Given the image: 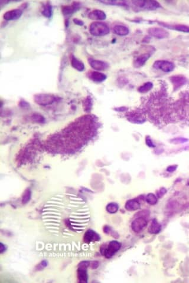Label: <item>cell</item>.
Returning <instances> with one entry per match:
<instances>
[{
	"label": "cell",
	"instance_id": "1",
	"mask_svg": "<svg viewBox=\"0 0 189 283\" xmlns=\"http://www.w3.org/2000/svg\"><path fill=\"white\" fill-rule=\"evenodd\" d=\"M89 31L92 35L95 36H104L109 33V27L105 23L94 22L89 27Z\"/></svg>",
	"mask_w": 189,
	"mask_h": 283
},
{
	"label": "cell",
	"instance_id": "2",
	"mask_svg": "<svg viewBox=\"0 0 189 283\" xmlns=\"http://www.w3.org/2000/svg\"><path fill=\"white\" fill-rule=\"evenodd\" d=\"M121 245L116 241H112L110 242L107 247L101 249V253L106 258H111L116 252H117L121 248Z\"/></svg>",
	"mask_w": 189,
	"mask_h": 283
},
{
	"label": "cell",
	"instance_id": "3",
	"mask_svg": "<svg viewBox=\"0 0 189 283\" xmlns=\"http://www.w3.org/2000/svg\"><path fill=\"white\" fill-rule=\"evenodd\" d=\"M132 3L135 6L147 10H154L160 7V4L154 1H133Z\"/></svg>",
	"mask_w": 189,
	"mask_h": 283
},
{
	"label": "cell",
	"instance_id": "4",
	"mask_svg": "<svg viewBox=\"0 0 189 283\" xmlns=\"http://www.w3.org/2000/svg\"><path fill=\"white\" fill-rule=\"evenodd\" d=\"M147 225V221L143 217H138L132 222V229L135 232H141Z\"/></svg>",
	"mask_w": 189,
	"mask_h": 283
},
{
	"label": "cell",
	"instance_id": "5",
	"mask_svg": "<svg viewBox=\"0 0 189 283\" xmlns=\"http://www.w3.org/2000/svg\"><path fill=\"white\" fill-rule=\"evenodd\" d=\"M153 66L156 69H159L167 73L172 71L174 69V64L172 63L164 60L156 61Z\"/></svg>",
	"mask_w": 189,
	"mask_h": 283
},
{
	"label": "cell",
	"instance_id": "6",
	"mask_svg": "<svg viewBox=\"0 0 189 283\" xmlns=\"http://www.w3.org/2000/svg\"><path fill=\"white\" fill-rule=\"evenodd\" d=\"M55 100L56 98L55 96L47 94H37L34 97L35 101L40 105H47L52 104L55 101Z\"/></svg>",
	"mask_w": 189,
	"mask_h": 283
},
{
	"label": "cell",
	"instance_id": "7",
	"mask_svg": "<svg viewBox=\"0 0 189 283\" xmlns=\"http://www.w3.org/2000/svg\"><path fill=\"white\" fill-rule=\"evenodd\" d=\"M89 265V262L83 261L79 265V268L78 271V277L79 282H87L88 281V274L86 268Z\"/></svg>",
	"mask_w": 189,
	"mask_h": 283
},
{
	"label": "cell",
	"instance_id": "8",
	"mask_svg": "<svg viewBox=\"0 0 189 283\" xmlns=\"http://www.w3.org/2000/svg\"><path fill=\"white\" fill-rule=\"evenodd\" d=\"M148 32L149 35L157 39H165L168 36V33L161 28H151L148 30Z\"/></svg>",
	"mask_w": 189,
	"mask_h": 283
},
{
	"label": "cell",
	"instance_id": "9",
	"mask_svg": "<svg viewBox=\"0 0 189 283\" xmlns=\"http://www.w3.org/2000/svg\"><path fill=\"white\" fill-rule=\"evenodd\" d=\"M23 14V12L19 9H15L6 12L4 14V19L7 21L16 20L20 18Z\"/></svg>",
	"mask_w": 189,
	"mask_h": 283
},
{
	"label": "cell",
	"instance_id": "10",
	"mask_svg": "<svg viewBox=\"0 0 189 283\" xmlns=\"http://www.w3.org/2000/svg\"><path fill=\"white\" fill-rule=\"evenodd\" d=\"M89 64L93 69L98 71L104 70L108 67V64L100 60L91 59L89 60Z\"/></svg>",
	"mask_w": 189,
	"mask_h": 283
},
{
	"label": "cell",
	"instance_id": "11",
	"mask_svg": "<svg viewBox=\"0 0 189 283\" xmlns=\"http://www.w3.org/2000/svg\"><path fill=\"white\" fill-rule=\"evenodd\" d=\"M99 239H100L99 235L94 231L91 229L87 231L84 235V241L86 242L98 241Z\"/></svg>",
	"mask_w": 189,
	"mask_h": 283
},
{
	"label": "cell",
	"instance_id": "12",
	"mask_svg": "<svg viewBox=\"0 0 189 283\" xmlns=\"http://www.w3.org/2000/svg\"><path fill=\"white\" fill-rule=\"evenodd\" d=\"M89 17L92 20H103L106 19V16L105 13L101 11L96 10L92 11L89 15Z\"/></svg>",
	"mask_w": 189,
	"mask_h": 283
},
{
	"label": "cell",
	"instance_id": "13",
	"mask_svg": "<svg viewBox=\"0 0 189 283\" xmlns=\"http://www.w3.org/2000/svg\"><path fill=\"white\" fill-rule=\"evenodd\" d=\"M140 208V204L137 199H131L126 202L125 208L129 211H136Z\"/></svg>",
	"mask_w": 189,
	"mask_h": 283
},
{
	"label": "cell",
	"instance_id": "14",
	"mask_svg": "<svg viewBox=\"0 0 189 283\" xmlns=\"http://www.w3.org/2000/svg\"><path fill=\"white\" fill-rule=\"evenodd\" d=\"M150 57V55L149 54H144L138 57L134 61V66L135 67H140L144 65L146 61L148 60Z\"/></svg>",
	"mask_w": 189,
	"mask_h": 283
},
{
	"label": "cell",
	"instance_id": "15",
	"mask_svg": "<svg viewBox=\"0 0 189 283\" xmlns=\"http://www.w3.org/2000/svg\"><path fill=\"white\" fill-rule=\"evenodd\" d=\"M91 79L95 82H102L106 79V76L99 71H93L91 74Z\"/></svg>",
	"mask_w": 189,
	"mask_h": 283
},
{
	"label": "cell",
	"instance_id": "16",
	"mask_svg": "<svg viewBox=\"0 0 189 283\" xmlns=\"http://www.w3.org/2000/svg\"><path fill=\"white\" fill-rule=\"evenodd\" d=\"M161 225L158 222L157 219H154L151 222V224L149 228V232L152 234H157L161 231Z\"/></svg>",
	"mask_w": 189,
	"mask_h": 283
},
{
	"label": "cell",
	"instance_id": "17",
	"mask_svg": "<svg viewBox=\"0 0 189 283\" xmlns=\"http://www.w3.org/2000/svg\"><path fill=\"white\" fill-rule=\"evenodd\" d=\"M114 31L116 34L121 36H126L129 33L128 29L126 27L121 25H117L115 26L114 28Z\"/></svg>",
	"mask_w": 189,
	"mask_h": 283
},
{
	"label": "cell",
	"instance_id": "18",
	"mask_svg": "<svg viewBox=\"0 0 189 283\" xmlns=\"http://www.w3.org/2000/svg\"><path fill=\"white\" fill-rule=\"evenodd\" d=\"M185 79L183 76H174L171 78V81L176 88H178L185 83Z\"/></svg>",
	"mask_w": 189,
	"mask_h": 283
},
{
	"label": "cell",
	"instance_id": "19",
	"mask_svg": "<svg viewBox=\"0 0 189 283\" xmlns=\"http://www.w3.org/2000/svg\"><path fill=\"white\" fill-rule=\"evenodd\" d=\"M71 63H72V66L78 71H82L85 69V66L83 63L80 61L78 60L77 59H76L74 57H73L72 59Z\"/></svg>",
	"mask_w": 189,
	"mask_h": 283
},
{
	"label": "cell",
	"instance_id": "20",
	"mask_svg": "<svg viewBox=\"0 0 189 283\" xmlns=\"http://www.w3.org/2000/svg\"><path fill=\"white\" fill-rule=\"evenodd\" d=\"M153 87V84L151 82H147L138 88V91L141 93H145L149 91Z\"/></svg>",
	"mask_w": 189,
	"mask_h": 283
},
{
	"label": "cell",
	"instance_id": "21",
	"mask_svg": "<svg viewBox=\"0 0 189 283\" xmlns=\"http://www.w3.org/2000/svg\"><path fill=\"white\" fill-rule=\"evenodd\" d=\"M119 207L116 203H110L106 206V211L109 214H115L118 210Z\"/></svg>",
	"mask_w": 189,
	"mask_h": 283
},
{
	"label": "cell",
	"instance_id": "22",
	"mask_svg": "<svg viewBox=\"0 0 189 283\" xmlns=\"http://www.w3.org/2000/svg\"><path fill=\"white\" fill-rule=\"evenodd\" d=\"M145 200L148 204L151 205L156 204L157 202V201H158L156 196L152 193L149 194L147 195Z\"/></svg>",
	"mask_w": 189,
	"mask_h": 283
},
{
	"label": "cell",
	"instance_id": "23",
	"mask_svg": "<svg viewBox=\"0 0 189 283\" xmlns=\"http://www.w3.org/2000/svg\"><path fill=\"white\" fill-rule=\"evenodd\" d=\"M172 29H174L177 31L184 32V33H189V27L185 26V25H175L171 27Z\"/></svg>",
	"mask_w": 189,
	"mask_h": 283
},
{
	"label": "cell",
	"instance_id": "24",
	"mask_svg": "<svg viewBox=\"0 0 189 283\" xmlns=\"http://www.w3.org/2000/svg\"><path fill=\"white\" fill-rule=\"evenodd\" d=\"M31 198V191L28 189L27 191H26V192H24V195H23V200H22V202L23 204H26L27 202H28L30 199Z\"/></svg>",
	"mask_w": 189,
	"mask_h": 283
},
{
	"label": "cell",
	"instance_id": "25",
	"mask_svg": "<svg viewBox=\"0 0 189 283\" xmlns=\"http://www.w3.org/2000/svg\"><path fill=\"white\" fill-rule=\"evenodd\" d=\"M43 14L46 17H50L51 16H52V9H51V7L50 6H46L43 12H42Z\"/></svg>",
	"mask_w": 189,
	"mask_h": 283
},
{
	"label": "cell",
	"instance_id": "26",
	"mask_svg": "<svg viewBox=\"0 0 189 283\" xmlns=\"http://www.w3.org/2000/svg\"><path fill=\"white\" fill-rule=\"evenodd\" d=\"M92 100L91 99L88 98L86 100V101H85V110L86 111H89L91 109V107H92Z\"/></svg>",
	"mask_w": 189,
	"mask_h": 283
},
{
	"label": "cell",
	"instance_id": "27",
	"mask_svg": "<svg viewBox=\"0 0 189 283\" xmlns=\"http://www.w3.org/2000/svg\"><path fill=\"white\" fill-rule=\"evenodd\" d=\"M145 141H146V144H147V145L148 147H150V148H154V147H155V145H154V144H153V142H152L151 139L148 136H147V137H146Z\"/></svg>",
	"mask_w": 189,
	"mask_h": 283
},
{
	"label": "cell",
	"instance_id": "28",
	"mask_svg": "<svg viewBox=\"0 0 189 283\" xmlns=\"http://www.w3.org/2000/svg\"><path fill=\"white\" fill-rule=\"evenodd\" d=\"M177 168V165H171V166L168 167L167 168V172H172L175 171Z\"/></svg>",
	"mask_w": 189,
	"mask_h": 283
},
{
	"label": "cell",
	"instance_id": "29",
	"mask_svg": "<svg viewBox=\"0 0 189 283\" xmlns=\"http://www.w3.org/2000/svg\"><path fill=\"white\" fill-rule=\"evenodd\" d=\"M33 119H36V121H38V122H43V120H44V118L43 117L41 116L40 115H35V116L33 117Z\"/></svg>",
	"mask_w": 189,
	"mask_h": 283
},
{
	"label": "cell",
	"instance_id": "30",
	"mask_svg": "<svg viewBox=\"0 0 189 283\" xmlns=\"http://www.w3.org/2000/svg\"><path fill=\"white\" fill-rule=\"evenodd\" d=\"M166 192H167V191H166V189H165V188H161L160 190L159 191L158 194V197L160 198V197H161L162 196H163V195L166 193Z\"/></svg>",
	"mask_w": 189,
	"mask_h": 283
},
{
	"label": "cell",
	"instance_id": "31",
	"mask_svg": "<svg viewBox=\"0 0 189 283\" xmlns=\"http://www.w3.org/2000/svg\"><path fill=\"white\" fill-rule=\"evenodd\" d=\"M174 140L176 141L177 142V144H181V143H184V142H185L186 141H187V139H183V138H178V139H174Z\"/></svg>",
	"mask_w": 189,
	"mask_h": 283
},
{
	"label": "cell",
	"instance_id": "32",
	"mask_svg": "<svg viewBox=\"0 0 189 283\" xmlns=\"http://www.w3.org/2000/svg\"><path fill=\"white\" fill-rule=\"evenodd\" d=\"M73 21H74V23H75V24H78V25H79V26H82V25H83V22L82 21L78 19H75L73 20Z\"/></svg>",
	"mask_w": 189,
	"mask_h": 283
},
{
	"label": "cell",
	"instance_id": "33",
	"mask_svg": "<svg viewBox=\"0 0 189 283\" xmlns=\"http://www.w3.org/2000/svg\"><path fill=\"white\" fill-rule=\"evenodd\" d=\"M187 185L189 186V180H188V182H187Z\"/></svg>",
	"mask_w": 189,
	"mask_h": 283
}]
</instances>
